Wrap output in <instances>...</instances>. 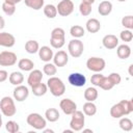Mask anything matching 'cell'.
Segmentation results:
<instances>
[{
  "label": "cell",
  "instance_id": "cell-1",
  "mask_svg": "<svg viewBox=\"0 0 133 133\" xmlns=\"http://www.w3.org/2000/svg\"><path fill=\"white\" fill-rule=\"evenodd\" d=\"M132 111H133V108H132L131 102L127 100H122L110 108V115L113 118H121L124 115H128Z\"/></svg>",
  "mask_w": 133,
  "mask_h": 133
},
{
  "label": "cell",
  "instance_id": "cell-2",
  "mask_svg": "<svg viewBox=\"0 0 133 133\" xmlns=\"http://www.w3.org/2000/svg\"><path fill=\"white\" fill-rule=\"evenodd\" d=\"M47 85H48V88L50 89V92L54 97H60L65 91V85L63 81L58 77H55V76L50 77L47 81Z\"/></svg>",
  "mask_w": 133,
  "mask_h": 133
},
{
  "label": "cell",
  "instance_id": "cell-3",
  "mask_svg": "<svg viewBox=\"0 0 133 133\" xmlns=\"http://www.w3.org/2000/svg\"><path fill=\"white\" fill-rule=\"evenodd\" d=\"M0 109L4 116H14L17 112L15 101L10 97H3L0 101Z\"/></svg>",
  "mask_w": 133,
  "mask_h": 133
},
{
  "label": "cell",
  "instance_id": "cell-4",
  "mask_svg": "<svg viewBox=\"0 0 133 133\" xmlns=\"http://www.w3.org/2000/svg\"><path fill=\"white\" fill-rule=\"evenodd\" d=\"M26 121H27V124L32 128H34L35 130H44L47 126V119L36 112L28 114Z\"/></svg>",
  "mask_w": 133,
  "mask_h": 133
},
{
  "label": "cell",
  "instance_id": "cell-5",
  "mask_svg": "<svg viewBox=\"0 0 133 133\" xmlns=\"http://www.w3.org/2000/svg\"><path fill=\"white\" fill-rule=\"evenodd\" d=\"M84 124H85V116L83 112L76 110L72 114V118L70 122V128L73 129L74 131H81L83 130Z\"/></svg>",
  "mask_w": 133,
  "mask_h": 133
},
{
  "label": "cell",
  "instance_id": "cell-6",
  "mask_svg": "<svg viewBox=\"0 0 133 133\" xmlns=\"http://www.w3.org/2000/svg\"><path fill=\"white\" fill-rule=\"evenodd\" d=\"M68 51H69V53H70V55L72 57L78 58V57H80L82 55V53L84 51V45L80 39L74 38V39L69 42Z\"/></svg>",
  "mask_w": 133,
  "mask_h": 133
},
{
  "label": "cell",
  "instance_id": "cell-7",
  "mask_svg": "<svg viewBox=\"0 0 133 133\" xmlns=\"http://www.w3.org/2000/svg\"><path fill=\"white\" fill-rule=\"evenodd\" d=\"M106 62L103 58L101 57H89L86 61V66L89 71L95 72V73H100L105 69Z\"/></svg>",
  "mask_w": 133,
  "mask_h": 133
},
{
  "label": "cell",
  "instance_id": "cell-8",
  "mask_svg": "<svg viewBox=\"0 0 133 133\" xmlns=\"http://www.w3.org/2000/svg\"><path fill=\"white\" fill-rule=\"evenodd\" d=\"M58 15L61 17H68L74 11V3L72 0H60L57 4Z\"/></svg>",
  "mask_w": 133,
  "mask_h": 133
},
{
  "label": "cell",
  "instance_id": "cell-9",
  "mask_svg": "<svg viewBox=\"0 0 133 133\" xmlns=\"http://www.w3.org/2000/svg\"><path fill=\"white\" fill-rule=\"evenodd\" d=\"M17 62V55L10 51H2L0 53V65L11 66Z\"/></svg>",
  "mask_w": 133,
  "mask_h": 133
},
{
  "label": "cell",
  "instance_id": "cell-10",
  "mask_svg": "<svg viewBox=\"0 0 133 133\" xmlns=\"http://www.w3.org/2000/svg\"><path fill=\"white\" fill-rule=\"evenodd\" d=\"M59 107L62 110V112L66 115H72L76 110H77V104L71 100V99H62L59 103Z\"/></svg>",
  "mask_w": 133,
  "mask_h": 133
},
{
  "label": "cell",
  "instance_id": "cell-11",
  "mask_svg": "<svg viewBox=\"0 0 133 133\" xmlns=\"http://www.w3.org/2000/svg\"><path fill=\"white\" fill-rule=\"evenodd\" d=\"M12 95H14V99L17 102H23L28 98L29 89L25 85H22V84L21 85H17L16 88L14 89V91H12Z\"/></svg>",
  "mask_w": 133,
  "mask_h": 133
},
{
  "label": "cell",
  "instance_id": "cell-12",
  "mask_svg": "<svg viewBox=\"0 0 133 133\" xmlns=\"http://www.w3.org/2000/svg\"><path fill=\"white\" fill-rule=\"evenodd\" d=\"M69 83L75 87H81L83 85H85L86 83V78L83 74L81 73H72L69 75L68 77Z\"/></svg>",
  "mask_w": 133,
  "mask_h": 133
},
{
  "label": "cell",
  "instance_id": "cell-13",
  "mask_svg": "<svg viewBox=\"0 0 133 133\" xmlns=\"http://www.w3.org/2000/svg\"><path fill=\"white\" fill-rule=\"evenodd\" d=\"M69 62V55L66 54L65 51L63 50H59L58 52H56L53 56V63L58 66V68H62L64 66L66 63Z\"/></svg>",
  "mask_w": 133,
  "mask_h": 133
},
{
  "label": "cell",
  "instance_id": "cell-14",
  "mask_svg": "<svg viewBox=\"0 0 133 133\" xmlns=\"http://www.w3.org/2000/svg\"><path fill=\"white\" fill-rule=\"evenodd\" d=\"M43 80V73L39 70H32L27 78V83L30 87H33L39 83H42Z\"/></svg>",
  "mask_w": 133,
  "mask_h": 133
},
{
  "label": "cell",
  "instance_id": "cell-15",
  "mask_svg": "<svg viewBox=\"0 0 133 133\" xmlns=\"http://www.w3.org/2000/svg\"><path fill=\"white\" fill-rule=\"evenodd\" d=\"M16 43V38L11 33L8 32H0V46L11 48Z\"/></svg>",
  "mask_w": 133,
  "mask_h": 133
},
{
  "label": "cell",
  "instance_id": "cell-16",
  "mask_svg": "<svg viewBox=\"0 0 133 133\" xmlns=\"http://www.w3.org/2000/svg\"><path fill=\"white\" fill-rule=\"evenodd\" d=\"M102 44L106 49L112 50L118 46V38L113 34H107L103 37Z\"/></svg>",
  "mask_w": 133,
  "mask_h": 133
},
{
  "label": "cell",
  "instance_id": "cell-17",
  "mask_svg": "<svg viewBox=\"0 0 133 133\" xmlns=\"http://www.w3.org/2000/svg\"><path fill=\"white\" fill-rule=\"evenodd\" d=\"M38 56H39V59L41 60H43L45 62H49L51 59H53L54 53H53V50L50 47L43 46L38 50Z\"/></svg>",
  "mask_w": 133,
  "mask_h": 133
},
{
  "label": "cell",
  "instance_id": "cell-18",
  "mask_svg": "<svg viewBox=\"0 0 133 133\" xmlns=\"http://www.w3.org/2000/svg\"><path fill=\"white\" fill-rule=\"evenodd\" d=\"M112 11V3L108 0H104L102 2H100L99 6H98V12L103 16V17H106L108 16L110 12Z\"/></svg>",
  "mask_w": 133,
  "mask_h": 133
},
{
  "label": "cell",
  "instance_id": "cell-19",
  "mask_svg": "<svg viewBox=\"0 0 133 133\" xmlns=\"http://www.w3.org/2000/svg\"><path fill=\"white\" fill-rule=\"evenodd\" d=\"M86 30L90 33H97L100 29H101V23L99 20L95 19V18H91V19H88L86 24Z\"/></svg>",
  "mask_w": 133,
  "mask_h": 133
},
{
  "label": "cell",
  "instance_id": "cell-20",
  "mask_svg": "<svg viewBox=\"0 0 133 133\" xmlns=\"http://www.w3.org/2000/svg\"><path fill=\"white\" fill-rule=\"evenodd\" d=\"M116 54H117V57L118 58H121V59H127L131 55V48L128 45H126V44L119 45V46H117Z\"/></svg>",
  "mask_w": 133,
  "mask_h": 133
},
{
  "label": "cell",
  "instance_id": "cell-21",
  "mask_svg": "<svg viewBox=\"0 0 133 133\" xmlns=\"http://www.w3.org/2000/svg\"><path fill=\"white\" fill-rule=\"evenodd\" d=\"M18 66L21 71H24V72H31L33 70V66H34V63L31 59L29 58H22L19 60L18 62Z\"/></svg>",
  "mask_w": 133,
  "mask_h": 133
},
{
  "label": "cell",
  "instance_id": "cell-22",
  "mask_svg": "<svg viewBox=\"0 0 133 133\" xmlns=\"http://www.w3.org/2000/svg\"><path fill=\"white\" fill-rule=\"evenodd\" d=\"M8 79H9L10 84L17 86V85H21V84L23 83V81H24V76H23V74H22L21 72H12V73L9 75Z\"/></svg>",
  "mask_w": 133,
  "mask_h": 133
},
{
  "label": "cell",
  "instance_id": "cell-23",
  "mask_svg": "<svg viewBox=\"0 0 133 133\" xmlns=\"http://www.w3.org/2000/svg\"><path fill=\"white\" fill-rule=\"evenodd\" d=\"M45 116H46V119L51 122V123H54L56 121L59 119V112L56 108H48L45 112Z\"/></svg>",
  "mask_w": 133,
  "mask_h": 133
},
{
  "label": "cell",
  "instance_id": "cell-24",
  "mask_svg": "<svg viewBox=\"0 0 133 133\" xmlns=\"http://www.w3.org/2000/svg\"><path fill=\"white\" fill-rule=\"evenodd\" d=\"M47 90H48V85L43 83V82L37 84V85H35V86H33V87H31L32 94L34 96H36V97H42V96L46 95Z\"/></svg>",
  "mask_w": 133,
  "mask_h": 133
},
{
  "label": "cell",
  "instance_id": "cell-25",
  "mask_svg": "<svg viewBox=\"0 0 133 133\" xmlns=\"http://www.w3.org/2000/svg\"><path fill=\"white\" fill-rule=\"evenodd\" d=\"M83 113L87 116H92L97 113V106L94 104V102H88L83 104Z\"/></svg>",
  "mask_w": 133,
  "mask_h": 133
},
{
  "label": "cell",
  "instance_id": "cell-26",
  "mask_svg": "<svg viewBox=\"0 0 133 133\" xmlns=\"http://www.w3.org/2000/svg\"><path fill=\"white\" fill-rule=\"evenodd\" d=\"M25 50L27 53L29 54H34L36 52H38L39 50V45L36 41H33V39H30V41H27L26 44H25Z\"/></svg>",
  "mask_w": 133,
  "mask_h": 133
},
{
  "label": "cell",
  "instance_id": "cell-27",
  "mask_svg": "<svg viewBox=\"0 0 133 133\" xmlns=\"http://www.w3.org/2000/svg\"><path fill=\"white\" fill-rule=\"evenodd\" d=\"M98 98V90L95 87H87L84 90V99L88 102H94Z\"/></svg>",
  "mask_w": 133,
  "mask_h": 133
},
{
  "label": "cell",
  "instance_id": "cell-28",
  "mask_svg": "<svg viewBox=\"0 0 133 133\" xmlns=\"http://www.w3.org/2000/svg\"><path fill=\"white\" fill-rule=\"evenodd\" d=\"M44 14H45V16L47 18L54 19L58 14L57 7L55 5H53V4H47V5L44 6Z\"/></svg>",
  "mask_w": 133,
  "mask_h": 133
},
{
  "label": "cell",
  "instance_id": "cell-29",
  "mask_svg": "<svg viewBox=\"0 0 133 133\" xmlns=\"http://www.w3.org/2000/svg\"><path fill=\"white\" fill-rule=\"evenodd\" d=\"M70 33H71V35H72L73 37H75V38H80V37L84 36L85 30H84V28H83L82 26H80V25H74V26L71 27Z\"/></svg>",
  "mask_w": 133,
  "mask_h": 133
},
{
  "label": "cell",
  "instance_id": "cell-30",
  "mask_svg": "<svg viewBox=\"0 0 133 133\" xmlns=\"http://www.w3.org/2000/svg\"><path fill=\"white\" fill-rule=\"evenodd\" d=\"M118 125H119V128L125 132H129L133 129V123L128 117H121Z\"/></svg>",
  "mask_w": 133,
  "mask_h": 133
},
{
  "label": "cell",
  "instance_id": "cell-31",
  "mask_svg": "<svg viewBox=\"0 0 133 133\" xmlns=\"http://www.w3.org/2000/svg\"><path fill=\"white\" fill-rule=\"evenodd\" d=\"M25 5L34 10H39L44 7V0H24Z\"/></svg>",
  "mask_w": 133,
  "mask_h": 133
},
{
  "label": "cell",
  "instance_id": "cell-32",
  "mask_svg": "<svg viewBox=\"0 0 133 133\" xmlns=\"http://www.w3.org/2000/svg\"><path fill=\"white\" fill-rule=\"evenodd\" d=\"M43 72H44L46 75H48L49 77H52V76H54V75L56 74V72H57V66H56L54 63L47 62V63L44 65V68H43Z\"/></svg>",
  "mask_w": 133,
  "mask_h": 133
},
{
  "label": "cell",
  "instance_id": "cell-33",
  "mask_svg": "<svg viewBox=\"0 0 133 133\" xmlns=\"http://www.w3.org/2000/svg\"><path fill=\"white\" fill-rule=\"evenodd\" d=\"M2 10L6 16H12L16 11V4L12 3H8V2H3L2 3Z\"/></svg>",
  "mask_w": 133,
  "mask_h": 133
},
{
  "label": "cell",
  "instance_id": "cell-34",
  "mask_svg": "<svg viewBox=\"0 0 133 133\" xmlns=\"http://www.w3.org/2000/svg\"><path fill=\"white\" fill-rule=\"evenodd\" d=\"M79 11L84 17L89 16L90 12H91V4L85 3V2H81L80 5H79Z\"/></svg>",
  "mask_w": 133,
  "mask_h": 133
},
{
  "label": "cell",
  "instance_id": "cell-35",
  "mask_svg": "<svg viewBox=\"0 0 133 133\" xmlns=\"http://www.w3.org/2000/svg\"><path fill=\"white\" fill-rule=\"evenodd\" d=\"M5 129L8 133H17L19 132L20 130V127H19V124L15 121H8L5 125Z\"/></svg>",
  "mask_w": 133,
  "mask_h": 133
},
{
  "label": "cell",
  "instance_id": "cell-36",
  "mask_svg": "<svg viewBox=\"0 0 133 133\" xmlns=\"http://www.w3.org/2000/svg\"><path fill=\"white\" fill-rule=\"evenodd\" d=\"M104 77L105 76H103L101 73H96V74H94L90 77V83L92 85H95V86H99L100 87L101 84H102V81H103Z\"/></svg>",
  "mask_w": 133,
  "mask_h": 133
},
{
  "label": "cell",
  "instance_id": "cell-37",
  "mask_svg": "<svg viewBox=\"0 0 133 133\" xmlns=\"http://www.w3.org/2000/svg\"><path fill=\"white\" fill-rule=\"evenodd\" d=\"M119 38L125 43H129L133 39V33L130 31V29H125V30L121 31Z\"/></svg>",
  "mask_w": 133,
  "mask_h": 133
},
{
  "label": "cell",
  "instance_id": "cell-38",
  "mask_svg": "<svg viewBox=\"0 0 133 133\" xmlns=\"http://www.w3.org/2000/svg\"><path fill=\"white\" fill-rule=\"evenodd\" d=\"M51 37H53V38H65V32L62 28L56 27L51 31Z\"/></svg>",
  "mask_w": 133,
  "mask_h": 133
},
{
  "label": "cell",
  "instance_id": "cell-39",
  "mask_svg": "<svg viewBox=\"0 0 133 133\" xmlns=\"http://www.w3.org/2000/svg\"><path fill=\"white\" fill-rule=\"evenodd\" d=\"M64 43H65V38H53V37L50 38V44L54 49L62 48L64 46Z\"/></svg>",
  "mask_w": 133,
  "mask_h": 133
},
{
  "label": "cell",
  "instance_id": "cell-40",
  "mask_svg": "<svg viewBox=\"0 0 133 133\" xmlns=\"http://www.w3.org/2000/svg\"><path fill=\"white\" fill-rule=\"evenodd\" d=\"M114 84L112 83V81L110 80L109 77H104L103 81H102V84H101V88L104 89V90H110L111 88H113Z\"/></svg>",
  "mask_w": 133,
  "mask_h": 133
},
{
  "label": "cell",
  "instance_id": "cell-41",
  "mask_svg": "<svg viewBox=\"0 0 133 133\" xmlns=\"http://www.w3.org/2000/svg\"><path fill=\"white\" fill-rule=\"evenodd\" d=\"M122 25L127 28V29H132V24H133V16H125L122 19Z\"/></svg>",
  "mask_w": 133,
  "mask_h": 133
},
{
  "label": "cell",
  "instance_id": "cell-42",
  "mask_svg": "<svg viewBox=\"0 0 133 133\" xmlns=\"http://www.w3.org/2000/svg\"><path fill=\"white\" fill-rule=\"evenodd\" d=\"M108 77L110 78V80L112 81V83H113L114 85L119 84L121 81H122V77H121V75H119L118 73H111Z\"/></svg>",
  "mask_w": 133,
  "mask_h": 133
},
{
  "label": "cell",
  "instance_id": "cell-43",
  "mask_svg": "<svg viewBox=\"0 0 133 133\" xmlns=\"http://www.w3.org/2000/svg\"><path fill=\"white\" fill-rule=\"evenodd\" d=\"M7 78H8V73L5 70H1L0 71V82H4Z\"/></svg>",
  "mask_w": 133,
  "mask_h": 133
},
{
  "label": "cell",
  "instance_id": "cell-44",
  "mask_svg": "<svg viewBox=\"0 0 133 133\" xmlns=\"http://www.w3.org/2000/svg\"><path fill=\"white\" fill-rule=\"evenodd\" d=\"M128 73H129V75H130L131 77H133V63L130 64V66L128 68Z\"/></svg>",
  "mask_w": 133,
  "mask_h": 133
},
{
  "label": "cell",
  "instance_id": "cell-45",
  "mask_svg": "<svg viewBox=\"0 0 133 133\" xmlns=\"http://www.w3.org/2000/svg\"><path fill=\"white\" fill-rule=\"evenodd\" d=\"M5 2H8V3H12V4H17V3H20L22 0H4Z\"/></svg>",
  "mask_w": 133,
  "mask_h": 133
},
{
  "label": "cell",
  "instance_id": "cell-46",
  "mask_svg": "<svg viewBox=\"0 0 133 133\" xmlns=\"http://www.w3.org/2000/svg\"><path fill=\"white\" fill-rule=\"evenodd\" d=\"M96 0H82V2H85V3H89V4H92Z\"/></svg>",
  "mask_w": 133,
  "mask_h": 133
},
{
  "label": "cell",
  "instance_id": "cell-47",
  "mask_svg": "<svg viewBox=\"0 0 133 133\" xmlns=\"http://www.w3.org/2000/svg\"><path fill=\"white\" fill-rule=\"evenodd\" d=\"M44 132L45 133H54V131L51 129H44Z\"/></svg>",
  "mask_w": 133,
  "mask_h": 133
},
{
  "label": "cell",
  "instance_id": "cell-48",
  "mask_svg": "<svg viewBox=\"0 0 133 133\" xmlns=\"http://www.w3.org/2000/svg\"><path fill=\"white\" fill-rule=\"evenodd\" d=\"M3 27H4V20H3V18H1V26H0V28L3 29Z\"/></svg>",
  "mask_w": 133,
  "mask_h": 133
},
{
  "label": "cell",
  "instance_id": "cell-49",
  "mask_svg": "<svg viewBox=\"0 0 133 133\" xmlns=\"http://www.w3.org/2000/svg\"><path fill=\"white\" fill-rule=\"evenodd\" d=\"M83 132H91L92 133V130H90V129H83Z\"/></svg>",
  "mask_w": 133,
  "mask_h": 133
},
{
  "label": "cell",
  "instance_id": "cell-50",
  "mask_svg": "<svg viewBox=\"0 0 133 133\" xmlns=\"http://www.w3.org/2000/svg\"><path fill=\"white\" fill-rule=\"evenodd\" d=\"M130 102H131V105H132V108H133V97H132V99L130 100Z\"/></svg>",
  "mask_w": 133,
  "mask_h": 133
},
{
  "label": "cell",
  "instance_id": "cell-51",
  "mask_svg": "<svg viewBox=\"0 0 133 133\" xmlns=\"http://www.w3.org/2000/svg\"><path fill=\"white\" fill-rule=\"evenodd\" d=\"M117 1H119V2H125L126 0H117Z\"/></svg>",
  "mask_w": 133,
  "mask_h": 133
},
{
  "label": "cell",
  "instance_id": "cell-52",
  "mask_svg": "<svg viewBox=\"0 0 133 133\" xmlns=\"http://www.w3.org/2000/svg\"><path fill=\"white\" fill-rule=\"evenodd\" d=\"M132 29H133V24H132Z\"/></svg>",
  "mask_w": 133,
  "mask_h": 133
}]
</instances>
